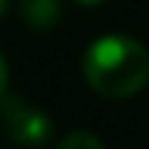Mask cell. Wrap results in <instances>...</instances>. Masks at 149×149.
Listing matches in <instances>:
<instances>
[{"label": "cell", "instance_id": "obj_1", "mask_svg": "<svg viewBox=\"0 0 149 149\" xmlns=\"http://www.w3.org/2000/svg\"><path fill=\"white\" fill-rule=\"evenodd\" d=\"M84 81L106 100H127L149 84V53L127 34H106L84 53Z\"/></svg>", "mask_w": 149, "mask_h": 149}, {"label": "cell", "instance_id": "obj_2", "mask_svg": "<svg viewBox=\"0 0 149 149\" xmlns=\"http://www.w3.org/2000/svg\"><path fill=\"white\" fill-rule=\"evenodd\" d=\"M0 124L16 146L25 149H40L53 134V121L47 112L31 106L25 96H9V93L0 100Z\"/></svg>", "mask_w": 149, "mask_h": 149}, {"label": "cell", "instance_id": "obj_3", "mask_svg": "<svg viewBox=\"0 0 149 149\" xmlns=\"http://www.w3.org/2000/svg\"><path fill=\"white\" fill-rule=\"evenodd\" d=\"M19 16L31 31H50L62 19V0H19Z\"/></svg>", "mask_w": 149, "mask_h": 149}, {"label": "cell", "instance_id": "obj_4", "mask_svg": "<svg viewBox=\"0 0 149 149\" xmlns=\"http://www.w3.org/2000/svg\"><path fill=\"white\" fill-rule=\"evenodd\" d=\"M56 149H106V143L90 130H72L56 143Z\"/></svg>", "mask_w": 149, "mask_h": 149}, {"label": "cell", "instance_id": "obj_5", "mask_svg": "<svg viewBox=\"0 0 149 149\" xmlns=\"http://www.w3.org/2000/svg\"><path fill=\"white\" fill-rule=\"evenodd\" d=\"M6 81H9V72H6V62H3V56H0V100L6 96Z\"/></svg>", "mask_w": 149, "mask_h": 149}, {"label": "cell", "instance_id": "obj_6", "mask_svg": "<svg viewBox=\"0 0 149 149\" xmlns=\"http://www.w3.org/2000/svg\"><path fill=\"white\" fill-rule=\"evenodd\" d=\"M9 3H13V0H0V19L6 16V9H9Z\"/></svg>", "mask_w": 149, "mask_h": 149}, {"label": "cell", "instance_id": "obj_7", "mask_svg": "<svg viewBox=\"0 0 149 149\" xmlns=\"http://www.w3.org/2000/svg\"><path fill=\"white\" fill-rule=\"evenodd\" d=\"M81 6H96V3H102V0H78Z\"/></svg>", "mask_w": 149, "mask_h": 149}]
</instances>
